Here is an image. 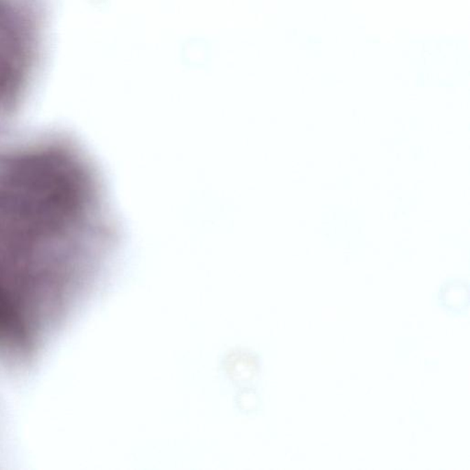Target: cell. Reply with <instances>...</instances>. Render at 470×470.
Instances as JSON below:
<instances>
[{"label":"cell","instance_id":"obj_1","mask_svg":"<svg viewBox=\"0 0 470 470\" xmlns=\"http://www.w3.org/2000/svg\"><path fill=\"white\" fill-rule=\"evenodd\" d=\"M443 304L451 310H462L469 302V290L462 283H451L443 290Z\"/></svg>","mask_w":470,"mask_h":470}]
</instances>
